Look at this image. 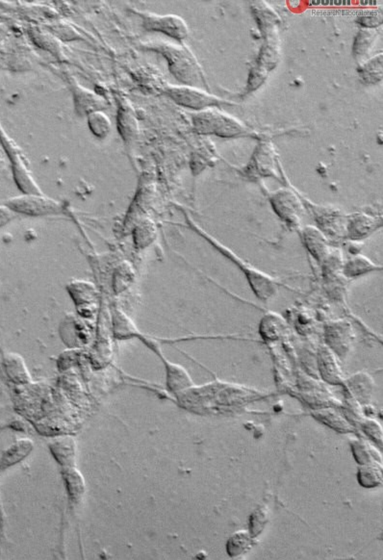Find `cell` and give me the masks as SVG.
<instances>
[{
	"label": "cell",
	"instance_id": "cell-9",
	"mask_svg": "<svg viewBox=\"0 0 383 560\" xmlns=\"http://www.w3.org/2000/svg\"><path fill=\"white\" fill-rule=\"evenodd\" d=\"M302 242L310 255L319 262H325L332 255L326 235L313 226H307L302 231Z\"/></svg>",
	"mask_w": 383,
	"mask_h": 560
},
{
	"label": "cell",
	"instance_id": "cell-17",
	"mask_svg": "<svg viewBox=\"0 0 383 560\" xmlns=\"http://www.w3.org/2000/svg\"><path fill=\"white\" fill-rule=\"evenodd\" d=\"M319 366L320 369H321L322 377L327 382H335V380L338 382V380H341L340 371H339L337 363H336L335 357L330 352V350L327 349V347H322L320 350Z\"/></svg>",
	"mask_w": 383,
	"mask_h": 560
},
{
	"label": "cell",
	"instance_id": "cell-8",
	"mask_svg": "<svg viewBox=\"0 0 383 560\" xmlns=\"http://www.w3.org/2000/svg\"><path fill=\"white\" fill-rule=\"evenodd\" d=\"M325 336L330 349L343 357L351 347L354 333L352 325L348 322L337 321L326 325Z\"/></svg>",
	"mask_w": 383,
	"mask_h": 560
},
{
	"label": "cell",
	"instance_id": "cell-5",
	"mask_svg": "<svg viewBox=\"0 0 383 560\" xmlns=\"http://www.w3.org/2000/svg\"><path fill=\"white\" fill-rule=\"evenodd\" d=\"M134 13L139 16L143 27L148 31L162 33L178 41H183L188 35V26L180 16L157 15V14L141 12V11Z\"/></svg>",
	"mask_w": 383,
	"mask_h": 560
},
{
	"label": "cell",
	"instance_id": "cell-20",
	"mask_svg": "<svg viewBox=\"0 0 383 560\" xmlns=\"http://www.w3.org/2000/svg\"><path fill=\"white\" fill-rule=\"evenodd\" d=\"M266 511H263V510H257L253 514V518L252 519V534L253 535H257L259 532L261 531V529H263L264 519H266Z\"/></svg>",
	"mask_w": 383,
	"mask_h": 560
},
{
	"label": "cell",
	"instance_id": "cell-14",
	"mask_svg": "<svg viewBox=\"0 0 383 560\" xmlns=\"http://www.w3.org/2000/svg\"><path fill=\"white\" fill-rule=\"evenodd\" d=\"M157 354L163 360L165 366H166L167 371V383L168 387L173 391H180L183 389L191 387L193 382L191 377H189L188 372L186 370L178 365L169 362L164 360L163 357L157 352Z\"/></svg>",
	"mask_w": 383,
	"mask_h": 560
},
{
	"label": "cell",
	"instance_id": "cell-11",
	"mask_svg": "<svg viewBox=\"0 0 383 560\" xmlns=\"http://www.w3.org/2000/svg\"><path fill=\"white\" fill-rule=\"evenodd\" d=\"M294 195L287 193H278L275 195V200H272V205L281 220H285L289 225L296 226L300 222V208L299 203Z\"/></svg>",
	"mask_w": 383,
	"mask_h": 560
},
{
	"label": "cell",
	"instance_id": "cell-12",
	"mask_svg": "<svg viewBox=\"0 0 383 560\" xmlns=\"http://www.w3.org/2000/svg\"><path fill=\"white\" fill-rule=\"evenodd\" d=\"M382 267L373 263L367 256L357 255L342 265V274L348 280L364 277L371 273L382 271Z\"/></svg>",
	"mask_w": 383,
	"mask_h": 560
},
{
	"label": "cell",
	"instance_id": "cell-13",
	"mask_svg": "<svg viewBox=\"0 0 383 560\" xmlns=\"http://www.w3.org/2000/svg\"><path fill=\"white\" fill-rule=\"evenodd\" d=\"M73 98L76 112L82 116H88L90 113L98 111L106 107V104H104L106 101L101 96H98L89 90L84 89L83 87H73Z\"/></svg>",
	"mask_w": 383,
	"mask_h": 560
},
{
	"label": "cell",
	"instance_id": "cell-21",
	"mask_svg": "<svg viewBox=\"0 0 383 560\" xmlns=\"http://www.w3.org/2000/svg\"><path fill=\"white\" fill-rule=\"evenodd\" d=\"M15 212L8 207L6 204L4 205H0V228H4V226L7 225L8 223L12 222L14 218H15Z\"/></svg>",
	"mask_w": 383,
	"mask_h": 560
},
{
	"label": "cell",
	"instance_id": "cell-15",
	"mask_svg": "<svg viewBox=\"0 0 383 560\" xmlns=\"http://www.w3.org/2000/svg\"><path fill=\"white\" fill-rule=\"evenodd\" d=\"M118 128L120 135H122L123 139L128 142L136 135L138 129L136 118L129 107L122 106L118 109Z\"/></svg>",
	"mask_w": 383,
	"mask_h": 560
},
{
	"label": "cell",
	"instance_id": "cell-3",
	"mask_svg": "<svg viewBox=\"0 0 383 560\" xmlns=\"http://www.w3.org/2000/svg\"><path fill=\"white\" fill-rule=\"evenodd\" d=\"M0 145L4 148L8 158L12 166L14 179L16 186L24 194H37L42 195V190L36 183L34 178L30 173L24 156H21V150L6 134L4 129L0 128Z\"/></svg>",
	"mask_w": 383,
	"mask_h": 560
},
{
	"label": "cell",
	"instance_id": "cell-2",
	"mask_svg": "<svg viewBox=\"0 0 383 560\" xmlns=\"http://www.w3.org/2000/svg\"><path fill=\"white\" fill-rule=\"evenodd\" d=\"M143 49L163 55L165 59L168 61L170 73L178 79V81L188 85L198 82V64L194 57L185 49L170 44L155 43V41L145 44Z\"/></svg>",
	"mask_w": 383,
	"mask_h": 560
},
{
	"label": "cell",
	"instance_id": "cell-10",
	"mask_svg": "<svg viewBox=\"0 0 383 560\" xmlns=\"http://www.w3.org/2000/svg\"><path fill=\"white\" fill-rule=\"evenodd\" d=\"M382 223H379L377 220L373 217L367 216V215H357L349 220L348 225L346 226V235L352 241H363L376 233L379 228H382Z\"/></svg>",
	"mask_w": 383,
	"mask_h": 560
},
{
	"label": "cell",
	"instance_id": "cell-4",
	"mask_svg": "<svg viewBox=\"0 0 383 560\" xmlns=\"http://www.w3.org/2000/svg\"><path fill=\"white\" fill-rule=\"evenodd\" d=\"M6 205L15 213L26 215L29 217L52 216L62 213V204L46 195L37 194H24L9 198Z\"/></svg>",
	"mask_w": 383,
	"mask_h": 560
},
{
	"label": "cell",
	"instance_id": "cell-22",
	"mask_svg": "<svg viewBox=\"0 0 383 560\" xmlns=\"http://www.w3.org/2000/svg\"><path fill=\"white\" fill-rule=\"evenodd\" d=\"M2 150H4V148H2V147L0 148V170L4 169V164H5L4 156V153H2Z\"/></svg>",
	"mask_w": 383,
	"mask_h": 560
},
{
	"label": "cell",
	"instance_id": "cell-16",
	"mask_svg": "<svg viewBox=\"0 0 383 560\" xmlns=\"http://www.w3.org/2000/svg\"><path fill=\"white\" fill-rule=\"evenodd\" d=\"M88 126L93 136L104 139L111 131L112 124L108 116L101 110L93 111L87 116Z\"/></svg>",
	"mask_w": 383,
	"mask_h": 560
},
{
	"label": "cell",
	"instance_id": "cell-6",
	"mask_svg": "<svg viewBox=\"0 0 383 560\" xmlns=\"http://www.w3.org/2000/svg\"><path fill=\"white\" fill-rule=\"evenodd\" d=\"M193 123L195 128L201 133H216L223 136L238 134L242 128L234 118L208 111L193 116Z\"/></svg>",
	"mask_w": 383,
	"mask_h": 560
},
{
	"label": "cell",
	"instance_id": "cell-1",
	"mask_svg": "<svg viewBox=\"0 0 383 560\" xmlns=\"http://www.w3.org/2000/svg\"><path fill=\"white\" fill-rule=\"evenodd\" d=\"M194 230L197 231L198 235L206 240L218 253L225 256L228 260L235 265L241 273H243L252 293L261 302H268L278 293L280 287L283 286V284L277 278L259 271L256 268L252 267V265L236 255L230 248L225 247L222 243L212 237L210 234L200 230L197 225H194Z\"/></svg>",
	"mask_w": 383,
	"mask_h": 560
},
{
	"label": "cell",
	"instance_id": "cell-19",
	"mask_svg": "<svg viewBox=\"0 0 383 560\" xmlns=\"http://www.w3.org/2000/svg\"><path fill=\"white\" fill-rule=\"evenodd\" d=\"M250 542V535L246 531L238 532V534H234L233 537L230 538V541H228V553H230V556H237L246 550Z\"/></svg>",
	"mask_w": 383,
	"mask_h": 560
},
{
	"label": "cell",
	"instance_id": "cell-7",
	"mask_svg": "<svg viewBox=\"0 0 383 560\" xmlns=\"http://www.w3.org/2000/svg\"><path fill=\"white\" fill-rule=\"evenodd\" d=\"M166 93L179 106L191 109L200 110L216 103L213 96L195 87L170 86Z\"/></svg>",
	"mask_w": 383,
	"mask_h": 560
},
{
	"label": "cell",
	"instance_id": "cell-18",
	"mask_svg": "<svg viewBox=\"0 0 383 560\" xmlns=\"http://www.w3.org/2000/svg\"><path fill=\"white\" fill-rule=\"evenodd\" d=\"M280 318L277 316H274L272 314L264 316L261 320L260 333L261 335L265 336L269 339L277 338L280 335V327H282Z\"/></svg>",
	"mask_w": 383,
	"mask_h": 560
}]
</instances>
